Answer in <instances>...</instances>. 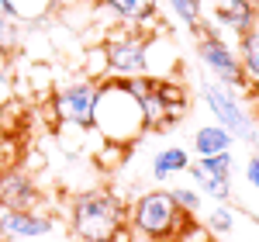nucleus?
Here are the masks:
<instances>
[{
  "label": "nucleus",
  "mask_w": 259,
  "mask_h": 242,
  "mask_svg": "<svg viewBox=\"0 0 259 242\" xmlns=\"http://www.w3.org/2000/svg\"><path fill=\"white\" fill-rule=\"evenodd\" d=\"M69 225L49 208H0V242H52Z\"/></svg>",
  "instance_id": "5"
},
{
  "label": "nucleus",
  "mask_w": 259,
  "mask_h": 242,
  "mask_svg": "<svg viewBox=\"0 0 259 242\" xmlns=\"http://www.w3.org/2000/svg\"><path fill=\"white\" fill-rule=\"evenodd\" d=\"M4 73H14V69H11V56L0 49V76H4Z\"/></svg>",
  "instance_id": "23"
},
{
  "label": "nucleus",
  "mask_w": 259,
  "mask_h": 242,
  "mask_svg": "<svg viewBox=\"0 0 259 242\" xmlns=\"http://www.w3.org/2000/svg\"><path fill=\"white\" fill-rule=\"evenodd\" d=\"M100 7L124 28H142L156 18V0H100Z\"/></svg>",
  "instance_id": "14"
},
{
  "label": "nucleus",
  "mask_w": 259,
  "mask_h": 242,
  "mask_svg": "<svg viewBox=\"0 0 259 242\" xmlns=\"http://www.w3.org/2000/svg\"><path fill=\"white\" fill-rule=\"evenodd\" d=\"M187 222L190 215L169 197V190H145L128 208V225L149 242H173Z\"/></svg>",
  "instance_id": "3"
},
{
  "label": "nucleus",
  "mask_w": 259,
  "mask_h": 242,
  "mask_svg": "<svg viewBox=\"0 0 259 242\" xmlns=\"http://www.w3.org/2000/svg\"><path fill=\"white\" fill-rule=\"evenodd\" d=\"M169 197H173L190 218H197L200 211H204V194H200L197 187H187V183H183V187H169Z\"/></svg>",
  "instance_id": "19"
},
{
  "label": "nucleus",
  "mask_w": 259,
  "mask_h": 242,
  "mask_svg": "<svg viewBox=\"0 0 259 242\" xmlns=\"http://www.w3.org/2000/svg\"><path fill=\"white\" fill-rule=\"evenodd\" d=\"M239 62L245 69V80L259 83V28H252L249 35L239 38Z\"/></svg>",
  "instance_id": "16"
},
{
  "label": "nucleus",
  "mask_w": 259,
  "mask_h": 242,
  "mask_svg": "<svg viewBox=\"0 0 259 242\" xmlns=\"http://www.w3.org/2000/svg\"><path fill=\"white\" fill-rule=\"evenodd\" d=\"M104 52H107V76L114 80H128V76H142L145 73V52H149V38L142 35V28H124L107 31L104 35Z\"/></svg>",
  "instance_id": "7"
},
{
  "label": "nucleus",
  "mask_w": 259,
  "mask_h": 242,
  "mask_svg": "<svg viewBox=\"0 0 259 242\" xmlns=\"http://www.w3.org/2000/svg\"><path fill=\"white\" fill-rule=\"evenodd\" d=\"M21 21H11V18H0V49L7 52V56H18L21 42H24V35H21Z\"/></svg>",
  "instance_id": "21"
},
{
  "label": "nucleus",
  "mask_w": 259,
  "mask_h": 242,
  "mask_svg": "<svg viewBox=\"0 0 259 242\" xmlns=\"http://www.w3.org/2000/svg\"><path fill=\"white\" fill-rule=\"evenodd\" d=\"M259 24V7L252 0H214V31H232L235 38L249 35Z\"/></svg>",
  "instance_id": "12"
},
{
  "label": "nucleus",
  "mask_w": 259,
  "mask_h": 242,
  "mask_svg": "<svg viewBox=\"0 0 259 242\" xmlns=\"http://www.w3.org/2000/svg\"><path fill=\"white\" fill-rule=\"evenodd\" d=\"M190 149L187 145H162L159 152H152L149 156V173H152V180L156 183H166L180 177V173H187V166H190Z\"/></svg>",
  "instance_id": "13"
},
{
  "label": "nucleus",
  "mask_w": 259,
  "mask_h": 242,
  "mask_svg": "<svg viewBox=\"0 0 259 242\" xmlns=\"http://www.w3.org/2000/svg\"><path fill=\"white\" fill-rule=\"evenodd\" d=\"M232 170H235L232 152H218V156H207V159H190V166H187L194 187L218 204L232 197Z\"/></svg>",
  "instance_id": "9"
},
{
  "label": "nucleus",
  "mask_w": 259,
  "mask_h": 242,
  "mask_svg": "<svg viewBox=\"0 0 259 242\" xmlns=\"http://www.w3.org/2000/svg\"><path fill=\"white\" fill-rule=\"evenodd\" d=\"M90 128H94L104 142L128 145V149L142 139V132H145V114H142L139 97L124 87V80H114V76L100 80Z\"/></svg>",
  "instance_id": "1"
},
{
  "label": "nucleus",
  "mask_w": 259,
  "mask_h": 242,
  "mask_svg": "<svg viewBox=\"0 0 259 242\" xmlns=\"http://www.w3.org/2000/svg\"><path fill=\"white\" fill-rule=\"evenodd\" d=\"M200 97L207 104V111L214 114V125H221L235 142H245V145H256L259 142L256 121L242 107L239 90H232V87H225L218 80H200Z\"/></svg>",
  "instance_id": "4"
},
{
  "label": "nucleus",
  "mask_w": 259,
  "mask_h": 242,
  "mask_svg": "<svg viewBox=\"0 0 259 242\" xmlns=\"http://www.w3.org/2000/svg\"><path fill=\"white\" fill-rule=\"evenodd\" d=\"M169 11H173L190 31H197L200 21H204V0H169Z\"/></svg>",
  "instance_id": "18"
},
{
  "label": "nucleus",
  "mask_w": 259,
  "mask_h": 242,
  "mask_svg": "<svg viewBox=\"0 0 259 242\" xmlns=\"http://www.w3.org/2000/svg\"><path fill=\"white\" fill-rule=\"evenodd\" d=\"M97 90L100 83L90 80V76H80V80H69V83H56L52 87V94H49V114H52V125H59V121H69V125H83V128H90V121H94V104H97Z\"/></svg>",
  "instance_id": "6"
},
{
  "label": "nucleus",
  "mask_w": 259,
  "mask_h": 242,
  "mask_svg": "<svg viewBox=\"0 0 259 242\" xmlns=\"http://www.w3.org/2000/svg\"><path fill=\"white\" fill-rule=\"evenodd\" d=\"M66 225L76 242H111L121 225H128V204L111 187H90L73 197Z\"/></svg>",
  "instance_id": "2"
},
{
  "label": "nucleus",
  "mask_w": 259,
  "mask_h": 242,
  "mask_svg": "<svg viewBox=\"0 0 259 242\" xmlns=\"http://www.w3.org/2000/svg\"><path fill=\"white\" fill-rule=\"evenodd\" d=\"M83 76H90V80H107V52H104V45H90L87 49V56H83Z\"/></svg>",
  "instance_id": "20"
},
{
  "label": "nucleus",
  "mask_w": 259,
  "mask_h": 242,
  "mask_svg": "<svg viewBox=\"0 0 259 242\" xmlns=\"http://www.w3.org/2000/svg\"><path fill=\"white\" fill-rule=\"evenodd\" d=\"M197 59L204 62V69H207L218 83L239 90V94L249 90V87H256V83L245 80V69H242V62H239V52H235L232 45H225V38H218V35L197 31Z\"/></svg>",
  "instance_id": "8"
},
{
  "label": "nucleus",
  "mask_w": 259,
  "mask_h": 242,
  "mask_svg": "<svg viewBox=\"0 0 259 242\" xmlns=\"http://www.w3.org/2000/svg\"><path fill=\"white\" fill-rule=\"evenodd\" d=\"M245 180H249V187L259 194V156H256V152H252L249 163H245Z\"/></svg>",
  "instance_id": "22"
},
{
  "label": "nucleus",
  "mask_w": 259,
  "mask_h": 242,
  "mask_svg": "<svg viewBox=\"0 0 259 242\" xmlns=\"http://www.w3.org/2000/svg\"><path fill=\"white\" fill-rule=\"evenodd\" d=\"M11 7H14V14H18L21 24H31V21H41L52 7H56V0H11Z\"/></svg>",
  "instance_id": "17"
},
{
  "label": "nucleus",
  "mask_w": 259,
  "mask_h": 242,
  "mask_svg": "<svg viewBox=\"0 0 259 242\" xmlns=\"http://www.w3.org/2000/svg\"><path fill=\"white\" fill-rule=\"evenodd\" d=\"M204 228L211 232V239H218V242H245V239H252V235H259L256 218L245 215L242 208H232L228 201H221L218 208L207 211Z\"/></svg>",
  "instance_id": "10"
},
{
  "label": "nucleus",
  "mask_w": 259,
  "mask_h": 242,
  "mask_svg": "<svg viewBox=\"0 0 259 242\" xmlns=\"http://www.w3.org/2000/svg\"><path fill=\"white\" fill-rule=\"evenodd\" d=\"M232 145L235 139L221 128V125H197L194 128V135H190V149H194V156L197 159H207V156H218V152H232Z\"/></svg>",
  "instance_id": "15"
},
{
  "label": "nucleus",
  "mask_w": 259,
  "mask_h": 242,
  "mask_svg": "<svg viewBox=\"0 0 259 242\" xmlns=\"http://www.w3.org/2000/svg\"><path fill=\"white\" fill-rule=\"evenodd\" d=\"M41 187L35 173L21 166H4L0 170V208H38Z\"/></svg>",
  "instance_id": "11"
}]
</instances>
